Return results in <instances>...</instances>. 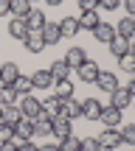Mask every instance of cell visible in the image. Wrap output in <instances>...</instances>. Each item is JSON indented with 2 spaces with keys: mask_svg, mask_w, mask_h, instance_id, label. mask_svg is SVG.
Masks as SVG:
<instances>
[{
  "mask_svg": "<svg viewBox=\"0 0 135 151\" xmlns=\"http://www.w3.org/2000/svg\"><path fill=\"white\" fill-rule=\"evenodd\" d=\"M17 106H20V115L28 118V120H34L42 112V101H39V98H31V95H20L17 98Z\"/></svg>",
  "mask_w": 135,
  "mask_h": 151,
  "instance_id": "cell-1",
  "label": "cell"
},
{
  "mask_svg": "<svg viewBox=\"0 0 135 151\" xmlns=\"http://www.w3.org/2000/svg\"><path fill=\"white\" fill-rule=\"evenodd\" d=\"M51 134H54L56 140H62V137L73 134V120L65 118V115H56V118H51Z\"/></svg>",
  "mask_w": 135,
  "mask_h": 151,
  "instance_id": "cell-2",
  "label": "cell"
},
{
  "mask_svg": "<svg viewBox=\"0 0 135 151\" xmlns=\"http://www.w3.org/2000/svg\"><path fill=\"white\" fill-rule=\"evenodd\" d=\"M99 143H101V151H113V148L124 146V140H121V129H104L101 134H99Z\"/></svg>",
  "mask_w": 135,
  "mask_h": 151,
  "instance_id": "cell-3",
  "label": "cell"
},
{
  "mask_svg": "<svg viewBox=\"0 0 135 151\" xmlns=\"http://www.w3.org/2000/svg\"><path fill=\"white\" fill-rule=\"evenodd\" d=\"M39 37H42L45 48H51V45H59V42H62V31H59V22H45V25L39 28Z\"/></svg>",
  "mask_w": 135,
  "mask_h": 151,
  "instance_id": "cell-4",
  "label": "cell"
},
{
  "mask_svg": "<svg viewBox=\"0 0 135 151\" xmlns=\"http://www.w3.org/2000/svg\"><path fill=\"white\" fill-rule=\"evenodd\" d=\"M99 73H101V67H99L93 59H87L85 65H79V67H76V76H79V78L85 81V84H96Z\"/></svg>",
  "mask_w": 135,
  "mask_h": 151,
  "instance_id": "cell-5",
  "label": "cell"
},
{
  "mask_svg": "<svg viewBox=\"0 0 135 151\" xmlns=\"http://www.w3.org/2000/svg\"><path fill=\"white\" fill-rule=\"evenodd\" d=\"M99 120L104 123V129H118L121 126V109H115V106H101V115H99Z\"/></svg>",
  "mask_w": 135,
  "mask_h": 151,
  "instance_id": "cell-6",
  "label": "cell"
},
{
  "mask_svg": "<svg viewBox=\"0 0 135 151\" xmlns=\"http://www.w3.org/2000/svg\"><path fill=\"white\" fill-rule=\"evenodd\" d=\"M96 84H99V90L107 92V95L121 87V84H118V76H115L113 70H101V73H99V78H96Z\"/></svg>",
  "mask_w": 135,
  "mask_h": 151,
  "instance_id": "cell-7",
  "label": "cell"
},
{
  "mask_svg": "<svg viewBox=\"0 0 135 151\" xmlns=\"http://www.w3.org/2000/svg\"><path fill=\"white\" fill-rule=\"evenodd\" d=\"M9 34H11V37L17 39V42H26L31 31H28L26 20H20V17H11V20H9Z\"/></svg>",
  "mask_w": 135,
  "mask_h": 151,
  "instance_id": "cell-8",
  "label": "cell"
},
{
  "mask_svg": "<svg viewBox=\"0 0 135 151\" xmlns=\"http://www.w3.org/2000/svg\"><path fill=\"white\" fill-rule=\"evenodd\" d=\"M11 129H14V140H31V137H34V120L20 118Z\"/></svg>",
  "mask_w": 135,
  "mask_h": 151,
  "instance_id": "cell-9",
  "label": "cell"
},
{
  "mask_svg": "<svg viewBox=\"0 0 135 151\" xmlns=\"http://www.w3.org/2000/svg\"><path fill=\"white\" fill-rule=\"evenodd\" d=\"M65 62H68L70 70H76L79 65H85V62H87V50H85V48H79V45H73V48H68Z\"/></svg>",
  "mask_w": 135,
  "mask_h": 151,
  "instance_id": "cell-10",
  "label": "cell"
},
{
  "mask_svg": "<svg viewBox=\"0 0 135 151\" xmlns=\"http://www.w3.org/2000/svg\"><path fill=\"white\" fill-rule=\"evenodd\" d=\"M110 98H113V104H110V106L121 109V112H124V109L132 104V95H130V90H127V87H118V90H113V92H110Z\"/></svg>",
  "mask_w": 135,
  "mask_h": 151,
  "instance_id": "cell-11",
  "label": "cell"
},
{
  "mask_svg": "<svg viewBox=\"0 0 135 151\" xmlns=\"http://www.w3.org/2000/svg\"><path fill=\"white\" fill-rule=\"evenodd\" d=\"M31 84H34V90H51L56 84V78L51 76V70H37L31 76Z\"/></svg>",
  "mask_w": 135,
  "mask_h": 151,
  "instance_id": "cell-12",
  "label": "cell"
},
{
  "mask_svg": "<svg viewBox=\"0 0 135 151\" xmlns=\"http://www.w3.org/2000/svg\"><path fill=\"white\" fill-rule=\"evenodd\" d=\"M115 37L135 39V17H121V20L115 22Z\"/></svg>",
  "mask_w": 135,
  "mask_h": 151,
  "instance_id": "cell-13",
  "label": "cell"
},
{
  "mask_svg": "<svg viewBox=\"0 0 135 151\" xmlns=\"http://www.w3.org/2000/svg\"><path fill=\"white\" fill-rule=\"evenodd\" d=\"M39 101H42V112L48 115V118H56V115L62 112V98L56 95V92L48 95V98H39Z\"/></svg>",
  "mask_w": 135,
  "mask_h": 151,
  "instance_id": "cell-14",
  "label": "cell"
},
{
  "mask_svg": "<svg viewBox=\"0 0 135 151\" xmlns=\"http://www.w3.org/2000/svg\"><path fill=\"white\" fill-rule=\"evenodd\" d=\"M59 115H65L70 120L82 118V101H76V98H62V112Z\"/></svg>",
  "mask_w": 135,
  "mask_h": 151,
  "instance_id": "cell-15",
  "label": "cell"
},
{
  "mask_svg": "<svg viewBox=\"0 0 135 151\" xmlns=\"http://www.w3.org/2000/svg\"><path fill=\"white\" fill-rule=\"evenodd\" d=\"M99 115H101V104H99L96 98H85V101H82V118L99 120Z\"/></svg>",
  "mask_w": 135,
  "mask_h": 151,
  "instance_id": "cell-16",
  "label": "cell"
},
{
  "mask_svg": "<svg viewBox=\"0 0 135 151\" xmlns=\"http://www.w3.org/2000/svg\"><path fill=\"white\" fill-rule=\"evenodd\" d=\"M45 22H48V20H45V11H42V9H31V11L26 14V25H28V31H39Z\"/></svg>",
  "mask_w": 135,
  "mask_h": 151,
  "instance_id": "cell-17",
  "label": "cell"
},
{
  "mask_svg": "<svg viewBox=\"0 0 135 151\" xmlns=\"http://www.w3.org/2000/svg\"><path fill=\"white\" fill-rule=\"evenodd\" d=\"M34 137H51V118L45 112L34 118Z\"/></svg>",
  "mask_w": 135,
  "mask_h": 151,
  "instance_id": "cell-18",
  "label": "cell"
},
{
  "mask_svg": "<svg viewBox=\"0 0 135 151\" xmlns=\"http://www.w3.org/2000/svg\"><path fill=\"white\" fill-rule=\"evenodd\" d=\"M20 118H23V115H20V106H17V104H6V106L0 109V123H9V126H14Z\"/></svg>",
  "mask_w": 135,
  "mask_h": 151,
  "instance_id": "cell-19",
  "label": "cell"
},
{
  "mask_svg": "<svg viewBox=\"0 0 135 151\" xmlns=\"http://www.w3.org/2000/svg\"><path fill=\"white\" fill-rule=\"evenodd\" d=\"M93 37L99 39V42H113V37H115V25H110V22H99L96 28H93Z\"/></svg>",
  "mask_w": 135,
  "mask_h": 151,
  "instance_id": "cell-20",
  "label": "cell"
},
{
  "mask_svg": "<svg viewBox=\"0 0 135 151\" xmlns=\"http://www.w3.org/2000/svg\"><path fill=\"white\" fill-rule=\"evenodd\" d=\"M17 76H20V67L14 62H3L0 65V84H14Z\"/></svg>",
  "mask_w": 135,
  "mask_h": 151,
  "instance_id": "cell-21",
  "label": "cell"
},
{
  "mask_svg": "<svg viewBox=\"0 0 135 151\" xmlns=\"http://www.w3.org/2000/svg\"><path fill=\"white\" fill-rule=\"evenodd\" d=\"M107 48H110V53H113L115 59H121V56L130 53V39H124V37H113V42H107Z\"/></svg>",
  "mask_w": 135,
  "mask_h": 151,
  "instance_id": "cell-22",
  "label": "cell"
},
{
  "mask_svg": "<svg viewBox=\"0 0 135 151\" xmlns=\"http://www.w3.org/2000/svg\"><path fill=\"white\" fill-rule=\"evenodd\" d=\"M76 20H79V28H90L93 31V28L101 22V17H99V9H93V11H82Z\"/></svg>",
  "mask_w": 135,
  "mask_h": 151,
  "instance_id": "cell-23",
  "label": "cell"
},
{
  "mask_svg": "<svg viewBox=\"0 0 135 151\" xmlns=\"http://www.w3.org/2000/svg\"><path fill=\"white\" fill-rule=\"evenodd\" d=\"M11 87H14V92H17V95H31V92H34L31 76H23V73L14 78V84H11Z\"/></svg>",
  "mask_w": 135,
  "mask_h": 151,
  "instance_id": "cell-24",
  "label": "cell"
},
{
  "mask_svg": "<svg viewBox=\"0 0 135 151\" xmlns=\"http://www.w3.org/2000/svg\"><path fill=\"white\" fill-rule=\"evenodd\" d=\"M23 45H26L28 53H42V50H45V42H42V37H39V31H31Z\"/></svg>",
  "mask_w": 135,
  "mask_h": 151,
  "instance_id": "cell-25",
  "label": "cell"
},
{
  "mask_svg": "<svg viewBox=\"0 0 135 151\" xmlns=\"http://www.w3.org/2000/svg\"><path fill=\"white\" fill-rule=\"evenodd\" d=\"M59 31H62V39H65V37H76V34L82 31L79 20H76V17H65V20H59Z\"/></svg>",
  "mask_w": 135,
  "mask_h": 151,
  "instance_id": "cell-26",
  "label": "cell"
},
{
  "mask_svg": "<svg viewBox=\"0 0 135 151\" xmlns=\"http://www.w3.org/2000/svg\"><path fill=\"white\" fill-rule=\"evenodd\" d=\"M48 70H51V76H54L56 81H62V78H68V76L73 73V70H70V67H68V62H65V59H56L54 65L48 67Z\"/></svg>",
  "mask_w": 135,
  "mask_h": 151,
  "instance_id": "cell-27",
  "label": "cell"
},
{
  "mask_svg": "<svg viewBox=\"0 0 135 151\" xmlns=\"http://www.w3.org/2000/svg\"><path fill=\"white\" fill-rule=\"evenodd\" d=\"M34 6L28 3V0H11V17H20V20H26V14L31 11Z\"/></svg>",
  "mask_w": 135,
  "mask_h": 151,
  "instance_id": "cell-28",
  "label": "cell"
},
{
  "mask_svg": "<svg viewBox=\"0 0 135 151\" xmlns=\"http://www.w3.org/2000/svg\"><path fill=\"white\" fill-rule=\"evenodd\" d=\"M17 92H14V87L11 84H0V106H6V104H17Z\"/></svg>",
  "mask_w": 135,
  "mask_h": 151,
  "instance_id": "cell-29",
  "label": "cell"
},
{
  "mask_svg": "<svg viewBox=\"0 0 135 151\" xmlns=\"http://www.w3.org/2000/svg\"><path fill=\"white\" fill-rule=\"evenodd\" d=\"M59 151H79V146H82V137H76V134H68V137H62L59 143Z\"/></svg>",
  "mask_w": 135,
  "mask_h": 151,
  "instance_id": "cell-30",
  "label": "cell"
},
{
  "mask_svg": "<svg viewBox=\"0 0 135 151\" xmlns=\"http://www.w3.org/2000/svg\"><path fill=\"white\" fill-rule=\"evenodd\" d=\"M56 95L59 98H73V81L70 78H62V81H56Z\"/></svg>",
  "mask_w": 135,
  "mask_h": 151,
  "instance_id": "cell-31",
  "label": "cell"
},
{
  "mask_svg": "<svg viewBox=\"0 0 135 151\" xmlns=\"http://www.w3.org/2000/svg\"><path fill=\"white\" fill-rule=\"evenodd\" d=\"M121 140H124L127 146H132V148H135V123L121 126Z\"/></svg>",
  "mask_w": 135,
  "mask_h": 151,
  "instance_id": "cell-32",
  "label": "cell"
},
{
  "mask_svg": "<svg viewBox=\"0 0 135 151\" xmlns=\"http://www.w3.org/2000/svg\"><path fill=\"white\" fill-rule=\"evenodd\" d=\"M79 151H101V143H99V137H85L82 140Z\"/></svg>",
  "mask_w": 135,
  "mask_h": 151,
  "instance_id": "cell-33",
  "label": "cell"
},
{
  "mask_svg": "<svg viewBox=\"0 0 135 151\" xmlns=\"http://www.w3.org/2000/svg\"><path fill=\"white\" fill-rule=\"evenodd\" d=\"M118 67H121L124 73H135V56H132V53L121 56V59H118Z\"/></svg>",
  "mask_w": 135,
  "mask_h": 151,
  "instance_id": "cell-34",
  "label": "cell"
},
{
  "mask_svg": "<svg viewBox=\"0 0 135 151\" xmlns=\"http://www.w3.org/2000/svg\"><path fill=\"white\" fill-rule=\"evenodd\" d=\"M6 140H14V129L9 123H0V143H6Z\"/></svg>",
  "mask_w": 135,
  "mask_h": 151,
  "instance_id": "cell-35",
  "label": "cell"
},
{
  "mask_svg": "<svg viewBox=\"0 0 135 151\" xmlns=\"http://www.w3.org/2000/svg\"><path fill=\"white\" fill-rule=\"evenodd\" d=\"M17 143V151H39V146H34L31 140H14Z\"/></svg>",
  "mask_w": 135,
  "mask_h": 151,
  "instance_id": "cell-36",
  "label": "cell"
},
{
  "mask_svg": "<svg viewBox=\"0 0 135 151\" xmlns=\"http://www.w3.org/2000/svg\"><path fill=\"white\" fill-rule=\"evenodd\" d=\"M99 9H107V11L121 9V0H99Z\"/></svg>",
  "mask_w": 135,
  "mask_h": 151,
  "instance_id": "cell-37",
  "label": "cell"
},
{
  "mask_svg": "<svg viewBox=\"0 0 135 151\" xmlns=\"http://www.w3.org/2000/svg\"><path fill=\"white\" fill-rule=\"evenodd\" d=\"M79 9L82 11H93V9H99V0H79Z\"/></svg>",
  "mask_w": 135,
  "mask_h": 151,
  "instance_id": "cell-38",
  "label": "cell"
},
{
  "mask_svg": "<svg viewBox=\"0 0 135 151\" xmlns=\"http://www.w3.org/2000/svg\"><path fill=\"white\" fill-rule=\"evenodd\" d=\"M121 9H127V17H135V0H121Z\"/></svg>",
  "mask_w": 135,
  "mask_h": 151,
  "instance_id": "cell-39",
  "label": "cell"
},
{
  "mask_svg": "<svg viewBox=\"0 0 135 151\" xmlns=\"http://www.w3.org/2000/svg\"><path fill=\"white\" fill-rule=\"evenodd\" d=\"M11 14V0H0V17H9Z\"/></svg>",
  "mask_w": 135,
  "mask_h": 151,
  "instance_id": "cell-40",
  "label": "cell"
},
{
  "mask_svg": "<svg viewBox=\"0 0 135 151\" xmlns=\"http://www.w3.org/2000/svg\"><path fill=\"white\" fill-rule=\"evenodd\" d=\"M0 151H17V143H14V140H6V143H0Z\"/></svg>",
  "mask_w": 135,
  "mask_h": 151,
  "instance_id": "cell-41",
  "label": "cell"
},
{
  "mask_svg": "<svg viewBox=\"0 0 135 151\" xmlns=\"http://www.w3.org/2000/svg\"><path fill=\"white\" fill-rule=\"evenodd\" d=\"M39 151H59V146H56V143H42Z\"/></svg>",
  "mask_w": 135,
  "mask_h": 151,
  "instance_id": "cell-42",
  "label": "cell"
},
{
  "mask_svg": "<svg viewBox=\"0 0 135 151\" xmlns=\"http://www.w3.org/2000/svg\"><path fill=\"white\" fill-rule=\"evenodd\" d=\"M127 90H130V95L135 98V73H132V78H130V84H127Z\"/></svg>",
  "mask_w": 135,
  "mask_h": 151,
  "instance_id": "cell-43",
  "label": "cell"
},
{
  "mask_svg": "<svg viewBox=\"0 0 135 151\" xmlns=\"http://www.w3.org/2000/svg\"><path fill=\"white\" fill-rule=\"evenodd\" d=\"M48 6H62V0H45Z\"/></svg>",
  "mask_w": 135,
  "mask_h": 151,
  "instance_id": "cell-44",
  "label": "cell"
},
{
  "mask_svg": "<svg viewBox=\"0 0 135 151\" xmlns=\"http://www.w3.org/2000/svg\"><path fill=\"white\" fill-rule=\"evenodd\" d=\"M130 53L135 56V39H130Z\"/></svg>",
  "mask_w": 135,
  "mask_h": 151,
  "instance_id": "cell-45",
  "label": "cell"
},
{
  "mask_svg": "<svg viewBox=\"0 0 135 151\" xmlns=\"http://www.w3.org/2000/svg\"><path fill=\"white\" fill-rule=\"evenodd\" d=\"M28 3H37V0H28Z\"/></svg>",
  "mask_w": 135,
  "mask_h": 151,
  "instance_id": "cell-46",
  "label": "cell"
},
{
  "mask_svg": "<svg viewBox=\"0 0 135 151\" xmlns=\"http://www.w3.org/2000/svg\"><path fill=\"white\" fill-rule=\"evenodd\" d=\"M132 104H135V98H132Z\"/></svg>",
  "mask_w": 135,
  "mask_h": 151,
  "instance_id": "cell-47",
  "label": "cell"
},
{
  "mask_svg": "<svg viewBox=\"0 0 135 151\" xmlns=\"http://www.w3.org/2000/svg\"><path fill=\"white\" fill-rule=\"evenodd\" d=\"M0 109H3V106H0Z\"/></svg>",
  "mask_w": 135,
  "mask_h": 151,
  "instance_id": "cell-48",
  "label": "cell"
},
{
  "mask_svg": "<svg viewBox=\"0 0 135 151\" xmlns=\"http://www.w3.org/2000/svg\"><path fill=\"white\" fill-rule=\"evenodd\" d=\"M132 151H135V148H132Z\"/></svg>",
  "mask_w": 135,
  "mask_h": 151,
  "instance_id": "cell-49",
  "label": "cell"
}]
</instances>
